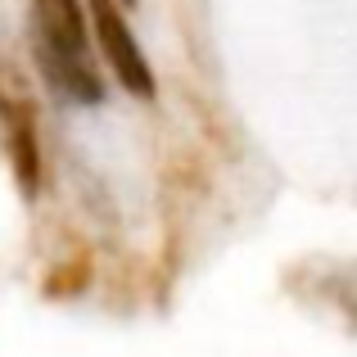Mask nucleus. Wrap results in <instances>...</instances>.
<instances>
[{"mask_svg": "<svg viewBox=\"0 0 357 357\" xmlns=\"http://www.w3.org/2000/svg\"><path fill=\"white\" fill-rule=\"evenodd\" d=\"M0 149L14 172L18 190L32 199L41 185V136H36V100L27 82L0 59Z\"/></svg>", "mask_w": 357, "mask_h": 357, "instance_id": "nucleus-2", "label": "nucleus"}, {"mask_svg": "<svg viewBox=\"0 0 357 357\" xmlns=\"http://www.w3.org/2000/svg\"><path fill=\"white\" fill-rule=\"evenodd\" d=\"M118 5H136V0H118Z\"/></svg>", "mask_w": 357, "mask_h": 357, "instance_id": "nucleus-4", "label": "nucleus"}, {"mask_svg": "<svg viewBox=\"0 0 357 357\" xmlns=\"http://www.w3.org/2000/svg\"><path fill=\"white\" fill-rule=\"evenodd\" d=\"M32 32L36 63L54 96L73 105H100L105 100V73L91 54L86 5L82 0H32Z\"/></svg>", "mask_w": 357, "mask_h": 357, "instance_id": "nucleus-1", "label": "nucleus"}, {"mask_svg": "<svg viewBox=\"0 0 357 357\" xmlns=\"http://www.w3.org/2000/svg\"><path fill=\"white\" fill-rule=\"evenodd\" d=\"M86 27H96V45L122 86L136 100H154V91H158L154 73H149V59L140 50V41L131 36L118 0H86Z\"/></svg>", "mask_w": 357, "mask_h": 357, "instance_id": "nucleus-3", "label": "nucleus"}]
</instances>
